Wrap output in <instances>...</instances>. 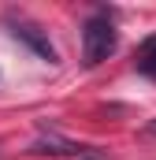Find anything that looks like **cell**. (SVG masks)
<instances>
[{"instance_id": "obj_3", "label": "cell", "mask_w": 156, "mask_h": 160, "mask_svg": "<svg viewBox=\"0 0 156 160\" xmlns=\"http://www.w3.org/2000/svg\"><path fill=\"white\" fill-rule=\"evenodd\" d=\"M138 71L149 75V78H156V34H153V38H145V41H141V48H138Z\"/></svg>"}, {"instance_id": "obj_5", "label": "cell", "mask_w": 156, "mask_h": 160, "mask_svg": "<svg viewBox=\"0 0 156 160\" xmlns=\"http://www.w3.org/2000/svg\"><path fill=\"white\" fill-rule=\"evenodd\" d=\"M85 160H100V157H97V153H89V157H85Z\"/></svg>"}, {"instance_id": "obj_2", "label": "cell", "mask_w": 156, "mask_h": 160, "mask_svg": "<svg viewBox=\"0 0 156 160\" xmlns=\"http://www.w3.org/2000/svg\"><path fill=\"white\" fill-rule=\"evenodd\" d=\"M11 34H15L19 41H26V45H30V48L37 52L41 60H48V63H56V48H52V41L45 38V34H41V30L34 26V22H15V30H11Z\"/></svg>"}, {"instance_id": "obj_1", "label": "cell", "mask_w": 156, "mask_h": 160, "mask_svg": "<svg viewBox=\"0 0 156 160\" xmlns=\"http://www.w3.org/2000/svg\"><path fill=\"white\" fill-rule=\"evenodd\" d=\"M115 52V26L108 15H93L85 26H82V60L89 67L104 63L108 56Z\"/></svg>"}, {"instance_id": "obj_4", "label": "cell", "mask_w": 156, "mask_h": 160, "mask_svg": "<svg viewBox=\"0 0 156 160\" xmlns=\"http://www.w3.org/2000/svg\"><path fill=\"white\" fill-rule=\"evenodd\" d=\"M34 149H37V153H82V145L67 142V138H56V134H45Z\"/></svg>"}]
</instances>
